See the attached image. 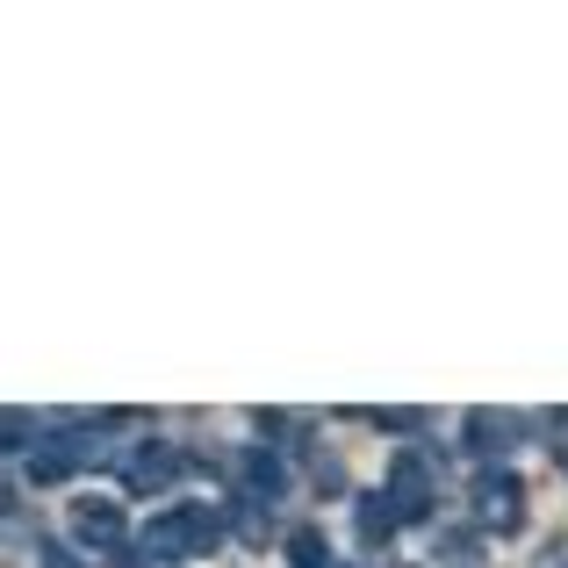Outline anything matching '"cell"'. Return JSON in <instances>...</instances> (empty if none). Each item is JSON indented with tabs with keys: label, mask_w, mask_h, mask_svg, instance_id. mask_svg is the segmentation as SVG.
Listing matches in <instances>:
<instances>
[{
	"label": "cell",
	"mask_w": 568,
	"mask_h": 568,
	"mask_svg": "<svg viewBox=\"0 0 568 568\" xmlns=\"http://www.w3.org/2000/svg\"><path fill=\"white\" fill-rule=\"evenodd\" d=\"M216 532H223V518L209 511V504H181V511L144 526V555L173 561V555H187V547H216Z\"/></svg>",
	"instance_id": "6da1fadb"
},
{
	"label": "cell",
	"mask_w": 568,
	"mask_h": 568,
	"mask_svg": "<svg viewBox=\"0 0 568 568\" xmlns=\"http://www.w3.org/2000/svg\"><path fill=\"white\" fill-rule=\"evenodd\" d=\"M388 504H396V518H425V511H432V475H425V454H403V460H396Z\"/></svg>",
	"instance_id": "7a4b0ae2"
},
{
	"label": "cell",
	"mask_w": 568,
	"mask_h": 568,
	"mask_svg": "<svg viewBox=\"0 0 568 568\" xmlns=\"http://www.w3.org/2000/svg\"><path fill=\"white\" fill-rule=\"evenodd\" d=\"M475 497H483V518L497 532H518V518H526V489H518V475H483V489H475Z\"/></svg>",
	"instance_id": "3957f363"
},
{
	"label": "cell",
	"mask_w": 568,
	"mask_h": 568,
	"mask_svg": "<svg viewBox=\"0 0 568 568\" xmlns=\"http://www.w3.org/2000/svg\"><path fill=\"white\" fill-rule=\"evenodd\" d=\"M173 468H181V454H173V446H138V454L123 460V483L144 497V489H166Z\"/></svg>",
	"instance_id": "277c9868"
},
{
	"label": "cell",
	"mask_w": 568,
	"mask_h": 568,
	"mask_svg": "<svg viewBox=\"0 0 568 568\" xmlns=\"http://www.w3.org/2000/svg\"><path fill=\"white\" fill-rule=\"evenodd\" d=\"M72 532H80L87 547H115V540H123V511L87 497V504H72Z\"/></svg>",
	"instance_id": "5b68a950"
},
{
	"label": "cell",
	"mask_w": 568,
	"mask_h": 568,
	"mask_svg": "<svg viewBox=\"0 0 568 568\" xmlns=\"http://www.w3.org/2000/svg\"><path fill=\"white\" fill-rule=\"evenodd\" d=\"M511 417H504V410H468V446H475V454H504V446H511Z\"/></svg>",
	"instance_id": "8992f818"
},
{
	"label": "cell",
	"mask_w": 568,
	"mask_h": 568,
	"mask_svg": "<svg viewBox=\"0 0 568 568\" xmlns=\"http://www.w3.org/2000/svg\"><path fill=\"white\" fill-rule=\"evenodd\" d=\"M288 561L295 568H332V540H324L317 526H295L288 532Z\"/></svg>",
	"instance_id": "52a82bcc"
},
{
	"label": "cell",
	"mask_w": 568,
	"mask_h": 568,
	"mask_svg": "<svg viewBox=\"0 0 568 568\" xmlns=\"http://www.w3.org/2000/svg\"><path fill=\"white\" fill-rule=\"evenodd\" d=\"M388 532H396V504H388V497H361V540L382 547Z\"/></svg>",
	"instance_id": "ba28073f"
},
{
	"label": "cell",
	"mask_w": 568,
	"mask_h": 568,
	"mask_svg": "<svg viewBox=\"0 0 568 568\" xmlns=\"http://www.w3.org/2000/svg\"><path fill=\"white\" fill-rule=\"evenodd\" d=\"M245 483L260 489L266 504H274V497H281V460H266V454H245Z\"/></svg>",
	"instance_id": "9c48e42d"
},
{
	"label": "cell",
	"mask_w": 568,
	"mask_h": 568,
	"mask_svg": "<svg viewBox=\"0 0 568 568\" xmlns=\"http://www.w3.org/2000/svg\"><path fill=\"white\" fill-rule=\"evenodd\" d=\"M367 425H382V432H425V410H367Z\"/></svg>",
	"instance_id": "30bf717a"
},
{
	"label": "cell",
	"mask_w": 568,
	"mask_h": 568,
	"mask_svg": "<svg viewBox=\"0 0 568 568\" xmlns=\"http://www.w3.org/2000/svg\"><path fill=\"white\" fill-rule=\"evenodd\" d=\"M310 475H317V489H346V468H338L332 454H317V460H310Z\"/></svg>",
	"instance_id": "8fae6325"
},
{
	"label": "cell",
	"mask_w": 568,
	"mask_h": 568,
	"mask_svg": "<svg viewBox=\"0 0 568 568\" xmlns=\"http://www.w3.org/2000/svg\"><path fill=\"white\" fill-rule=\"evenodd\" d=\"M43 568H80V561H72L65 547H43Z\"/></svg>",
	"instance_id": "7c38bea8"
},
{
	"label": "cell",
	"mask_w": 568,
	"mask_h": 568,
	"mask_svg": "<svg viewBox=\"0 0 568 568\" xmlns=\"http://www.w3.org/2000/svg\"><path fill=\"white\" fill-rule=\"evenodd\" d=\"M109 568H144V561H109Z\"/></svg>",
	"instance_id": "4fadbf2b"
}]
</instances>
